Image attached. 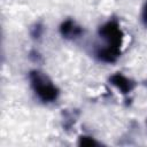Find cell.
Instances as JSON below:
<instances>
[{
  "mask_svg": "<svg viewBox=\"0 0 147 147\" xmlns=\"http://www.w3.org/2000/svg\"><path fill=\"white\" fill-rule=\"evenodd\" d=\"M98 36L103 41L94 51L96 60L103 63H114L122 54L124 32L116 18H110L98 29Z\"/></svg>",
  "mask_w": 147,
  "mask_h": 147,
  "instance_id": "obj_1",
  "label": "cell"
},
{
  "mask_svg": "<svg viewBox=\"0 0 147 147\" xmlns=\"http://www.w3.org/2000/svg\"><path fill=\"white\" fill-rule=\"evenodd\" d=\"M28 77L30 87L40 102L45 105L56 102L60 96V90L45 72L33 69L29 72Z\"/></svg>",
  "mask_w": 147,
  "mask_h": 147,
  "instance_id": "obj_2",
  "label": "cell"
},
{
  "mask_svg": "<svg viewBox=\"0 0 147 147\" xmlns=\"http://www.w3.org/2000/svg\"><path fill=\"white\" fill-rule=\"evenodd\" d=\"M59 32L65 40H76L84 34V29L72 18H67L60 24Z\"/></svg>",
  "mask_w": 147,
  "mask_h": 147,
  "instance_id": "obj_3",
  "label": "cell"
},
{
  "mask_svg": "<svg viewBox=\"0 0 147 147\" xmlns=\"http://www.w3.org/2000/svg\"><path fill=\"white\" fill-rule=\"evenodd\" d=\"M109 83L116 90H118L122 94H124V95L130 94L134 90V87H136V83L131 78H129L125 75H123L122 72H115V74H113L109 77Z\"/></svg>",
  "mask_w": 147,
  "mask_h": 147,
  "instance_id": "obj_4",
  "label": "cell"
},
{
  "mask_svg": "<svg viewBox=\"0 0 147 147\" xmlns=\"http://www.w3.org/2000/svg\"><path fill=\"white\" fill-rule=\"evenodd\" d=\"M44 30H45L44 24H42L41 22H37V23L31 28V30H30V36H31V38H32L33 40H40L41 37H42V34H44Z\"/></svg>",
  "mask_w": 147,
  "mask_h": 147,
  "instance_id": "obj_5",
  "label": "cell"
},
{
  "mask_svg": "<svg viewBox=\"0 0 147 147\" xmlns=\"http://www.w3.org/2000/svg\"><path fill=\"white\" fill-rule=\"evenodd\" d=\"M78 145L79 146H87V147H92V146H99L100 142L95 140V138L91 137V136H79L78 137Z\"/></svg>",
  "mask_w": 147,
  "mask_h": 147,
  "instance_id": "obj_6",
  "label": "cell"
},
{
  "mask_svg": "<svg viewBox=\"0 0 147 147\" xmlns=\"http://www.w3.org/2000/svg\"><path fill=\"white\" fill-rule=\"evenodd\" d=\"M29 57H30V60L33 61L34 63H39V62L42 61L41 54H40L38 51H36V49H32V51L29 53Z\"/></svg>",
  "mask_w": 147,
  "mask_h": 147,
  "instance_id": "obj_7",
  "label": "cell"
},
{
  "mask_svg": "<svg viewBox=\"0 0 147 147\" xmlns=\"http://www.w3.org/2000/svg\"><path fill=\"white\" fill-rule=\"evenodd\" d=\"M146 86H147V82H146Z\"/></svg>",
  "mask_w": 147,
  "mask_h": 147,
  "instance_id": "obj_8",
  "label": "cell"
},
{
  "mask_svg": "<svg viewBox=\"0 0 147 147\" xmlns=\"http://www.w3.org/2000/svg\"><path fill=\"white\" fill-rule=\"evenodd\" d=\"M146 125H147V121H146Z\"/></svg>",
  "mask_w": 147,
  "mask_h": 147,
  "instance_id": "obj_9",
  "label": "cell"
}]
</instances>
